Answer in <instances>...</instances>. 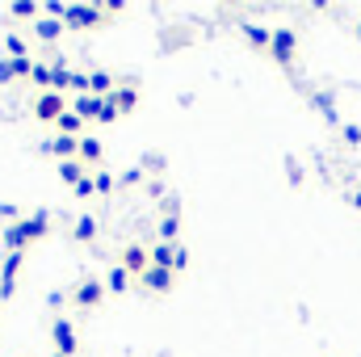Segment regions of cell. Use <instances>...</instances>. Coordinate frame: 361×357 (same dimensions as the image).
Returning a JSON list of instances; mask_svg holds the SVG:
<instances>
[{
    "mask_svg": "<svg viewBox=\"0 0 361 357\" xmlns=\"http://www.w3.org/2000/svg\"><path fill=\"white\" fill-rule=\"evenodd\" d=\"M47 236H51V214L47 210H34V214H21L17 223H4L0 244H4V253H30Z\"/></svg>",
    "mask_w": 361,
    "mask_h": 357,
    "instance_id": "cell-1",
    "label": "cell"
},
{
    "mask_svg": "<svg viewBox=\"0 0 361 357\" xmlns=\"http://www.w3.org/2000/svg\"><path fill=\"white\" fill-rule=\"evenodd\" d=\"M109 8L105 4H68L63 8V30H72V34H89V30H101V25H109Z\"/></svg>",
    "mask_w": 361,
    "mask_h": 357,
    "instance_id": "cell-2",
    "label": "cell"
},
{
    "mask_svg": "<svg viewBox=\"0 0 361 357\" xmlns=\"http://www.w3.org/2000/svg\"><path fill=\"white\" fill-rule=\"evenodd\" d=\"M68 298H72V307L76 311H97L109 294H105V277H97V273H89V277H80L72 290H68Z\"/></svg>",
    "mask_w": 361,
    "mask_h": 357,
    "instance_id": "cell-3",
    "label": "cell"
},
{
    "mask_svg": "<svg viewBox=\"0 0 361 357\" xmlns=\"http://www.w3.org/2000/svg\"><path fill=\"white\" fill-rule=\"evenodd\" d=\"M294 55H298V30L294 25H277L273 30V42H269V59L277 68H290Z\"/></svg>",
    "mask_w": 361,
    "mask_h": 357,
    "instance_id": "cell-4",
    "label": "cell"
},
{
    "mask_svg": "<svg viewBox=\"0 0 361 357\" xmlns=\"http://www.w3.org/2000/svg\"><path fill=\"white\" fill-rule=\"evenodd\" d=\"M25 257H30V253H4V257H0V303H8V298L17 294V277H21V269H25Z\"/></svg>",
    "mask_w": 361,
    "mask_h": 357,
    "instance_id": "cell-5",
    "label": "cell"
},
{
    "mask_svg": "<svg viewBox=\"0 0 361 357\" xmlns=\"http://www.w3.org/2000/svg\"><path fill=\"white\" fill-rule=\"evenodd\" d=\"M51 345H55V353H63V357L80 353V332H76V324H72L68 315H59V320L51 324Z\"/></svg>",
    "mask_w": 361,
    "mask_h": 357,
    "instance_id": "cell-6",
    "label": "cell"
},
{
    "mask_svg": "<svg viewBox=\"0 0 361 357\" xmlns=\"http://www.w3.org/2000/svg\"><path fill=\"white\" fill-rule=\"evenodd\" d=\"M118 265H122L126 273H130V277H135V282H139V277L152 269V248L130 240V244H122V253H118Z\"/></svg>",
    "mask_w": 361,
    "mask_h": 357,
    "instance_id": "cell-7",
    "label": "cell"
},
{
    "mask_svg": "<svg viewBox=\"0 0 361 357\" xmlns=\"http://www.w3.org/2000/svg\"><path fill=\"white\" fill-rule=\"evenodd\" d=\"M63 114H68V97H63V92H38V97H34V118H38V122L55 126Z\"/></svg>",
    "mask_w": 361,
    "mask_h": 357,
    "instance_id": "cell-8",
    "label": "cell"
},
{
    "mask_svg": "<svg viewBox=\"0 0 361 357\" xmlns=\"http://www.w3.org/2000/svg\"><path fill=\"white\" fill-rule=\"evenodd\" d=\"M173 286H177V273L173 269H160V265H152L143 277H139V290H147V294H173Z\"/></svg>",
    "mask_w": 361,
    "mask_h": 357,
    "instance_id": "cell-9",
    "label": "cell"
},
{
    "mask_svg": "<svg viewBox=\"0 0 361 357\" xmlns=\"http://www.w3.org/2000/svg\"><path fill=\"white\" fill-rule=\"evenodd\" d=\"M240 34L248 47H257L261 55H269V42H273V30L269 25H257V21H240Z\"/></svg>",
    "mask_w": 361,
    "mask_h": 357,
    "instance_id": "cell-10",
    "label": "cell"
},
{
    "mask_svg": "<svg viewBox=\"0 0 361 357\" xmlns=\"http://www.w3.org/2000/svg\"><path fill=\"white\" fill-rule=\"evenodd\" d=\"M118 85H122V80H118L109 68H92V72H89V92H92V97H114Z\"/></svg>",
    "mask_w": 361,
    "mask_h": 357,
    "instance_id": "cell-11",
    "label": "cell"
},
{
    "mask_svg": "<svg viewBox=\"0 0 361 357\" xmlns=\"http://www.w3.org/2000/svg\"><path fill=\"white\" fill-rule=\"evenodd\" d=\"M30 30H34V38H38L42 47H51V42H59V38L68 34V30H63V21H55V17H47V13H42Z\"/></svg>",
    "mask_w": 361,
    "mask_h": 357,
    "instance_id": "cell-12",
    "label": "cell"
},
{
    "mask_svg": "<svg viewBox=\"0 0 361 357\" xmlns=\"http://www.w3.org/2000/svg\"><path fill=\"white\" fill-rule=\"evenodd\" d=\"M42 152L55 156V160H76V156H80V139H72V135H55L51 143H42Z\"/></svg>",
    "mask_w": 361,
    "mask_h": 357,
    "instance_id": "cell-13",
    "label": "cell"
},
{
    "mask_svg": "<svg viewBox=\"0 0 361 357\" xmlns=\"http://www.w3.org/2000/svg\"><path fill=\"white\" fill-rule=\"evenodd\" d=\"M185 257V244H152V265H160V269H173L177 273V261Z\"/></svg>",
    "mask_w": 361,
    "mask_h": 357,
    "instance_id": "cell-14",
    "label": "cell"
},
{
    "mask_svg": "<svg viewBox=\"0 0 361 357\" xmlns=\"http://www.w3.org/2000/svg\"><path fill=\"white\" fill-rule=\"evenodd\" d=\"M76 160H80L89 173H97V169H101V160H105V147H101V139H97V135H85V139H80V156H76Z\"/></svg>",
    "mask_w": 361,
    "mask_h": 357,
    "instance_id": "cell-15",
    "label": "cell"
},
{
    "mask_svg": "<svg viewBox=\"0 0 361 357\" xmlns=\"http://www.w3.org/2000/svg\"><path fill=\"white\" fill-rule=\"evenodd\" d=\"M130 286H135V277H130L126 269L114 261V265H109V273H105V294H118V298H122V294H130Z\"/></svg>",
    "mask_w": 361,
    "mask_h": 357,
    "instance_id": "cell-16",
    "label": "cell"
},
{
    "mask_svg": "<svg viewBox=\"0 0 361 357\" xmlns=\"http://www.w3.org/2000/svg\"><path fill=\"white\" fill-rule=\"evenodd\" d=\"M97 231H101V227H97V214H80V219L72 223V240H76V244H97Z\"/></svg>",
    "mask_w": 361,
    "mask_h": 357,
    "instance_id": "cell-17",
    "label": "cell"
},
{
    "mask_svg": "<svg viewBox=\"0 0 361 357\" xmlns=\"http://www.w3.org/2000/svg\"><path fill=\"white\" fill-rule=\"evenodd\" d=\"M85 126H89V122H85L80 114H72V105H68V114L55 122V135H72V139H85Z\"/></svg>",
    "mask_w": 361,
    "mask_h": 357,
    "instance_id": "cell-18",
    "label": "cell"
},
{
    "mask_svg": "<svg viewBox=\"0 0 361 357\" xmlns=\"http://www.w3.org/2000/svg\"><path fill=\"white\" fill-rule=\"evenodd\" d=\"M114 105H118L122 114H135V109H139V85H130V80H126V85H118Z\"/></svg>",
    "mask_w": 361,
    "mask_h": 357,
    "instance_id": "cell-19",
    "label": "cell"
},
{
    "mask_svg": "<svg viewBox=\"0 0 361 357\" xmlns=\"http://www.w3.org/2000/svg\"><path fill=\"white\" fill-rule=\"evenodd\" d=\"M8 17H17V21H30V25H34V21L42 17V4H38V0H13V4H8Z\"/></svg>",
    "mask_w": 361,
    "mask_h": 357,
    "instance_id": "cell-20",
    "label": "cell"
},
{
    "mask_svg": "<svg viewBox=\"0 0 361 357\" xmlns=\"http://www.w3.org/2000/svg\"><path fill=\"white\" fill-rule=\"evenodd\" d=\"M55 173H59V181H63V185H72V189L89 177V169H85L80 160H59V169H55Z\"/></svg>",
    "mask_w": 361,
    "mask_h": 357,
    "instance_id": "cell-21",
    "label": "cell"
},
{
    "mask_svg": "<svg viewBox=\"0 0 361 357\" xmlns=\"http://www.w3.org/2000/svg\"><path fill=\"white\" fill-rule=\"evenodd\" d=\"M156 236H160V244H180V214H160V223H156Z\"/></svg>",
    "mask_w": 361,
    "mask_h": 357,
    "instance_id": "cell-22",
    "label": "cell"
},
{
    "mask_svg": "<svg viewBox=\"0 0 361 357\" xmlns=\"http://www.w3.org/2000/svg\"><path fill=\"white\" fill-rule=\"evenodd\" d=\"M97 109H101V97H92V92L72 97V114H80L85 122H92V126H97Z\"/></svg>",
    "mask_w": 361,
    "mask_h": 357,
    "instance_id": "cell-23",
    "label": "cell"
},
{
    "mask_svg": "<svg viewBox=\"0 0 361 357\" xmlns=\"http://www.w3.org/2000/svg\"><path fill=\"white\" fill-rule=\"evenodd\" d=\"M51 80H55V76H51V63H42V59H34V72H30V85H34L38 92H51Z\"/></svg>",
    "mask_w": 361,
    "mask_h": 357,
    "instance_id": "cell-24",
    "label": "cell"
},
{
    "mask_svg": "<svg viewBox=\"0 0 361 357\" xmlns=\"http://www.w3.org/2000/svg\"><path fill=\"white\" fill-rule=\"evenodd\" d=\"M122 118V109L114 105V97H101V109H97V126H114Z\"/></svg>",
    "mask_w": 361,
    "mask_h": 357,
    "instance_id": "cell-25",
    "label": "cell"
},
{
    "mask_svg": "<svg viewBox=\"0 0 361 357\" xmlns=\"http://www.w3.org/2000/svg\"><path fill=\"white\" fill-rule=\"evenodd\" d=\"M4 51H8V59H25L30 55V42L21 34H4Z\"/></svg>",
    "mask_w": 361,
    "mask_h": 357,
    "instance_id": "cell-26",
    "label": "cell"
},
{
    "mask_svg": "<svg viewBox=\"0 0 361 357\" xmlns=\"http://www.w3.org/2000/svg\"><path fill=\"white\" fill-rule=\"evenodd\" d=\"M92 189L105 198V193H114V189H118V177H114V173H105V169H97V173H92Z\"/></svg>",
    "mask_w": 361,
    "mask_h": 357,
    "instance_id": "cell-27",
    "label": "cell"
},
{
    "mask_svg": "<svg viewBox=\"0 0 361 357\" xmlns=\"http://www.w3.org/2000/svg\"><path fill=\"white\" fill-rule=\"evenodd\" d=\"M164 169H169L164 152H143V173H164Z\"/></svg>",
    "mask_w": 361,
    "mask_h": 357,
    "instance_id": "cell-28",
    "label": "cell"
},
{
    "mask_svg": "<svg viewBox=\"0 0 361 357\" xmlns=\"http://www.w3.org/2000/svg\"><path fill=\"white\" fill-rule=\"evenodd\" d=\"M341 143L345 147H361V122H345L341 126Z\"/></svg>",
    "mask_w": 361,
    "mask_h": 357,
    "instance_id": "cell-29",
    "label": "cell"
},
{
    "mask_svg": "<svg viewBox=\"0 0 361 357\" xmlns=\"http://www.w3.org/2000/svg\"><path fill=\"white\" fill-rule=\"evenodd\" d=\"M68 92H72V97H85V92H89V72H76V68H72V80H68Z\"/></svg>",
    "mask_w": 361,
    "mask_h": 357,
    "instance_id": "cell-30",
    "label": "cell"
},
{
    "mask_svg": "<svg viewBox=\"0 0 361 357\" xmlns=\"http://www.w3.org/2000/svg\"><path fill=\"white\" fill-rule=\"evenodd\" d=\"M30 72H34V55H25V59H13V80H30Z\"/></svg>",
    "mask_w": 361,
    "mask_h": 357,
    "instance_id": "cell-31",
    "label": "cell"
},
{
    "mask_svg": "<svg viewBox=\"0 0 361 357\" xmlns=\"http://www.w3.org/2000/svg\"><path fill=\"white\" fill-rule=\"evenodd\" d=\"M143 177H147V173H143V164H130V169L122 173V185H126V189H130V185H143Z\"/></svg>",
    "mask_w": 361,
    "mask_h": 357,
    "instance_id": "cell-32",
    "label": "cell"
},
{
    "mask_svg": "<svg viewBox=\"0 0 361 357\" xmlns=\"http://www.w3.org/2000/svg\"><path fill=\"white\" fill-rule=\"evenodd\" d=\"M0 85H13V59L0 55Z\"/></svg>",
    "mask_w": 361,
    "mask_h": 357,
    "instance_id": "cell-33",
    "label": "cell"
},
{
    "mask_svg": "<svg viewBox=\"0 0 361 357\" xmlns=\"http://www.w3.org/2000/svg\"><path fill=\"white\" fill-rule=\"evenodd\" d=\"M72 193H76V198H97V189H92V173H89L85 181H80V185H76Z\"/></svg>",
    "mask_w": 361,
    "mask_h": 357,
    "instance_id": "cell-34",
    "label": "cell"
},
{
    "mask_svg": "<svg viewBox=\"0 0 361 357\" xmlns=\"http://www.w3.org/2000/svg\"><path fill=\"white\" fill-rule=\"evenodd\" d=\"M0 219H8V223H17V219H21V210H17L13 202H0Z\"/></svg>",
    "mask_w": 361,
    "mask_h": 357,
    "instance_id": "cell-35",
    "label": "cell"
},
{
    "mask_svg": "<svg viewBox=\"0 0 361 357\" xmlns=\"http://www.w3.org/2000/svg\"><path fill=\"white\" fill-rule=\"evenodd\" d=\"M349 206H353V210H361V189H349Z\"/></svg>",
    "mask_w": 361,
    "mask_h": 357,
    "instance_id": "cell-36",
    "label": "cell"
},
{
    "mask_svg": "<svg viewBox=\"0 0 361 357\" xmlns=\"http://www.w3.org/2000/svg\"><path fill=\"white\" fill-rule=\"evenodd\" d=\"M353 34H357V42H361V21H353Z\"/></svg>",
    "mask_w": 361,
    "mask_h": 357,
    "instance_id": "cell-37",
    "label": "cell"
},
{
    "mask_svg": "<svg viewBox=\"0 0 361 357\" xmlns=\"http://www.w3.org/2000/svg\"><path fill=\"white\" fill-rule=\"evenodd\" d=\"M51 357H63V353H51Z\"/></svg>",
    "mask_w": 361,
    "mask_h": 357,
    "instance_id": "cell-38",
    "label": "cell"
}]
</instances>
